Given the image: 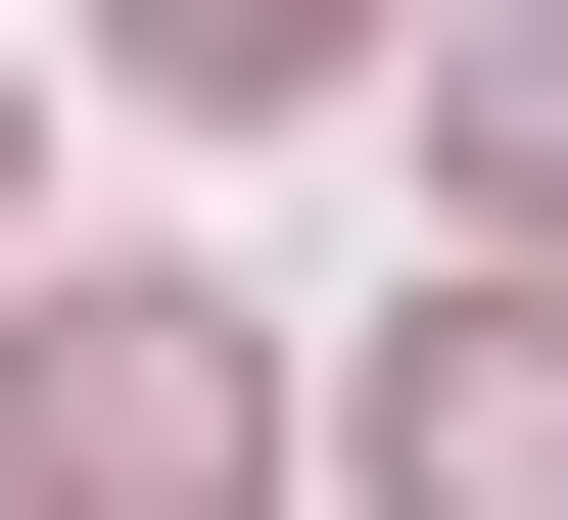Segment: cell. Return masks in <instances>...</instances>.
Here are the masks:
<instances>
[{"label": "cell", "instance_id": "2", "mask_svg": "<svg viewBox=\"0 0 568 520\" xmlns=\"http://www.w3.org/2000/svg\"><path fill=\"white\" fill-rule=\"evenodd\" d=\"M379 520H568V284H521V332H426V379H379Z\"/></svg>", "mask_w": 568, "mask_h": 520}, {"label": "cell", "instance_id": "3", "mask_svg": "<svg viewBox=\"0 0 568 520\" xmlns=\"http://www.w3.org/2000/svg\"><path fill=\"white\" fill-rule=\"evenodd\" d=\"M142 95H332V48H379V0H95Z\"/></svg>", "mask_w": 568, "mask_h": 520}, {"label": "cell", "instance_id": "1", "mask_svg": "<svg viewBox=\"0 0 568 520\" xmlns=\"http://www.w3.org/2000/svg\"><path fill=\"white\" fill-rule=\"evenodd\" d=\"M0 520H237V379H190V284H48V332H0Z\"/></svg>", "mask_w": 568, "mask_h": 520}]
</instances>
